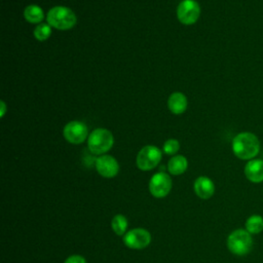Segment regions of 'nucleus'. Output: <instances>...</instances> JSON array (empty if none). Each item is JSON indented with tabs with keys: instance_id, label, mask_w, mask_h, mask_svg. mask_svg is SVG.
Masks as SVG:
<instances>
[{
	"instance_id": "nucleus-17",
	"label": "nucleus",
	"mask_w": 263,
	"mask_h": 263,
	"mask_svg": "<svg viewBox=\"0 0 263 263\" xmlns=\"http://www.w3.org/2000/svg\"><path fill=\"white\" fill-rule=\"evenodd\" d=\"M127 225H128L127 219L121 214H117L112 218L111 227L113 232L118 236H123L126 233Z\"/></svg>"
},
{
	"instance_id": "nucleus-9",
	"label": "nucleus",
	"mask_w": 263,
	"mask_h": 263,
	"mask_svg": "<svg viewBox=\"0 0 263 263\" xmlns=\"http://www.w3.org/2000/svg\"><path fill=\"white\" fill-rule=\"evenodd\" d=\"M64 138L71 144H81L88 138V128L86 124L79 120L68 122L63 130Z\"/></svg>"
},
{
	"instance_id": "nucleus-6",
	"label": "nucleus",
	"mask_w": 263,
	"mask_h": 263,
	"mask_svg": "<svg viewBox=\"0 0 263 263\" xmlns=\"http://www.w3.org/2000/svg\"><path fill=\"white\" fill-rule=\"evenodd\" d=\"M122 240L128 249L143 250L150 245L151 234L147 229L137 227L126 231Z\"/></svg>"
},
{
	"instance_id": "nucleus-20",
	"label": "nucleus",
	"mask_w": 263,
	"mask_h": 263,
	"mask_svg": "<svg viewBox=\"0 0 263 263\" xmlns=\"http://www.w3.org/2000/svg\"><path fill=\"white\" fill-rule=\"evenodd\" d=\"M64 263H86V260L80 255H71L64 261Z\"/></svg>"
},
{
	"instance_id": "nucleus-8",
	"label": "nucleus",
	"mask_w": 263,
	"mask_h": 263,
	"mask_svg": "<svg viewBox=\"0 0 263 263\" xmlns=\"http://www.w3.org/2000/svg\"><path fill=\"white\" fill-rule=\"evenodd\" d=\"M200 15L199 4L195 0H184L177 8V16L183 25H193Z\"/></svg>"
},
{
	"instance_id": "nucleus-3",
	"label": "nucleus",
	"mask_w": 263,
	"mask_h": 263,
	"mask_svg": "<svg viewBox=\"0 0 263 263\" xmlns=\"http://www.w3.org/2000/svg\"><path fill=\"white\" fill-rule=\"evenodd\" d=\"M114 144V138L110 130L106 128L93 129L87 138V148L96 155H104Z\"/></svg>"
},
{
	"instance_id": "nucleus-16",
	"label": "nucleus",
	"mask_w": 263,
	"mask_h": 263,
	"mask_svg": "<svg viewBox=\"0 0 263 263\" xmlns=\"http://www.w3.org/2000/svg\"><path fill=\"white\" fill-rule=\"evenodd\" d=\"M245 229L251 234H259L263 231V217L257 214L250 216L246 220Z\"/></svg>"
},
{
	"instance_id": "nucleus-14",
	"label": "nucleus",
	"mask_w": 263,
	"mask_h": 263,
	"mask_svg": "<svg viewBox=\"0 0 263 263\" xmlns=\"http://www.w3.org/2000/svg\"><path fill=\"white\" fill-rule=\"evenodd\" d=\"M188 167V160L183 155H174L167 162V171L174 176L182 175Z\"/></svg>"
},
{
	"instance_id": "nucleus-1",
	"label": "nucleus",
	"mask_w": 263,
	"mask_h": 263,
	"mask_svg": "<svg viewBox=\"0 0 263 263\" xmlns=\"http://www.w3.org/2000/svg\"><path fill=\"white\" fill-rule=\"evenodd\" d=\"M233 154L241 160L254 159L260 151V141L258 137L251 132L237 134L231 144Z\"/></svg>"
},
{
	"instance_id": "nucleus-13",
	"label": "nucleus",
	"mask_w": 263,
	"mask_h": 263,
	"mask_svg": "<svg viewBox=\"0 0 263 263\" xmlns=\"http://www.w3.org/2000/svg\"><path fill=\"white\" fill-rule=\"evenodd\" d=\"M188 105L187 98L182 92H173L167 100V107L174 114H182L186 111Z\"/></svg>"
},
{
	"instance_id": "nucleus-4",
	"label": "nucleus",
	"mask_w": 263,
	"mask_h": 263,
	"mask_svg": "<svg viewBox=\"0 0 263 263\" xmlns=\"http://www.w3.org/2000/svg\"><path fill=\"white\" fill-rule=\"evenodd\" d=\"M252 247V234L246 229H235L227 237V248L233 255L246 256L251 252Z\"/></svg>"
},
{
	"instance_id": "nucleus-2",
	"label": "nucleus",
	"mask_w": 263,
	"mask_h": 263,
	"mask_svg": "<svg viewBox=\"0 0 263 263\" xmlns=\"http://www.w3.org/2000/svg\"><path fill=\"white\" fill-rule=\"evenodd\" d=\"M47 24L58 30H69L76 24V15L72 9L66 6H54L47 12Z\"/></svg>"
},
{
	"instance_id": "nucleus-19",
	"label": "nucleus",
	"mask_w": 263,
	"mask_h": 263,
	"mask_svg": "<svg viewBox=\"0 0 263 263\" xmlns=\"http://www.w3.org/2000/svg\"><path fill=\"white\" fill-rule=\"evenodd\" d=\"M180 149V143L176 139H168L164 142L162 151L167 155H174L176 154Z\"/></svg>"
},
{
	"instance_id": "nucleus-18",
	"label": "nucleus",
	"mask_w": 263,
	"mask_h": 263,
	"mask_svg": "<svg viewBox=\"0 0 263 263\" xmlns=\"http://www.w3.org/2000/svg\"><path fill=\"white\" fill-rule=\"evenodd\" d=\"M51 34V27L48 24L41 23L34 29V37L39 41H45Z\"/></svg>"
},
{
	"instance_id": "nucleus-5",
	"label": "nucleus",
	"mask_w": 263,
	"mask_h": 263,
	"mask_svg": "<svg viewBox=\"0 0 263 263\" xmlns=\"http://www.w3.org/2000/svg\"><path fill=\"white\" fill-rule=\"evenodd\" d=\"M162 157V152L159 148L153 145H147L143 147L136 158L138 168L141 171H151L158 165Z\"/></svg>"
},
{
	"instance_id": "nucleus-15",
	"label": "nucleus",
	"mask_w": 263,
	"mask_h": 263,
	"mask_svg": "<svg viewBox=\"0 0 263 263\" xmlns=\"http://www.w3.org/2000/svg\"><path fill=\"white\" fill-rule=\"evenodd\" d=\"M24 16L26 21L31 24H40L44 17V14L40 6L36 4H30L25 8Z\"/></svg>"
},
{
	"instance_id": "nucleus-10",
	"label": "nucleus",
	"mask_w": 263,
	"mask_h": 263,
	"mask_svg": "<svg viewBox=\"0 0 263 263\" xmlns=\"http://www.w3.org/2000/svg\"><path fill=\"white\" fill-rule=\"evenodd\" d=\"M95 166L99 175L104 178H114L119 172V164L117 160L108 154L100 155L95 162Z\"/></svg>"
},
{
	"instance_id": "nucleus-12",
	"label": "nucleus",
	"mask_w": 263,
	"mask_h": 263,
	"mask_svg": "<svg viewBox=\"0 0 263 263\" xmlns=\"http://www.w3.org/2000/svg\"><path fill=\"white\" fill-rule=\"evenodd\" d=\"M193 190L197 197L201 199H209L215 193V184L209 177L200 176L195 179Z\"/></svg>"
},
{
	"instance_id": "nucleus-21",
	"label": "nucleus",
	"mask_w": 263,
	"mask_h": 263,
	"mask_svg": "<svg viewBox=\"0 0 263 263\" xmlns=\"http://www.w3.org/2000/svg\"><path fill=\"white\" fill-rule=\"evenodd\" d=\"M1 105H2V112H1V116H3V115H4V112H5V104H4V102H3V101L1 102Z\"/></svg>"
},
{
	"instance_id": "nucleus-11",
	"label": "nucleus",
	"mask_w": 263,
	"mask_h": 263,
	"mask_svg": "<svg viewBox=\"0 0 263 263\" xmlns=\"http://www.w3.org/2000/svg\"><path fill=\"white\" fill-rule=\"evenodd\" d=\"M243 173L246 178L255 184L263 182V159L254 158L248 160L245 165Z\"/></svg>"
},
{
	"instance_id": "nucleus-7",
	"label": "nucleus",
	"mask_w": 263,
	"mask_h": 263,
	"mask_svg": "<svg viewBox=\"0 0 263 263\" xmlns=\"http://www.w3.org/2000/svg\"><path fill=\"white\" fill-rule=\"evenodd\" d=\"M173 186L172 179L170 175L164 172H158L154 174L150 181H149V191L152 196L156 198H163L165 197Z\"/></svg>"
}]
</instances>
